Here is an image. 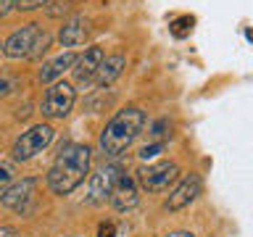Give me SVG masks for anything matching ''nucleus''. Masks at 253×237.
Here are the masks:
<instances>
[{"instance_id":"obj_11","label":"nucleus","mask_w":253,"mask_h":237,"mask_svg":"<svg viewBox=\"0 0 253 237\" xmlns=\"http://www.w3.org/2000/svg\"><path fill=\"white\" fill-rule=\"evenodd\" d=\"M103 55H106V50H103L100 45H90L82 55H77L74 66H71V77H74L77 84L92 82V77H95V71H98V66H100Z\"/></svg>"},{"instance_id":"obj_3","label":"nucleus","mask_w":253,"mask_h":237,"mask_svg":"<svg viewBox=\"0 0 253 237\" xmlns=\"http://www.w3.org/2000/svg\"><path fill=\"white\" fill-rule=\"evenodd\" d=\"M50 32H45L40 24H24L21 29H16L8 35L3 42V55L19 61V58H40L47 47H50Z\"/></svg>"},{"instance_id":"obj_9","label":"nucleus","mask_w":253,"mask_h":237,"mask_svg":"<svg viewBox=\"0 0 253 237\" xmlns=\"http://www.w3.org/2000/svg\"><path fill=\"white\" fill-rule=\"evenodd\" d=\"M37 190V177H24V179H13L3 193H0V205L11 211H27L29 200L35 198Z\"/></svg>"},{"instance_id":"obj_19","label":"nucleus","mask_w":253,"mask_h":237,"mask_svg":"<svg viewBox=\"0 0 253 237\" xmlns=\"http://www.w3.org/2000/svg\"><path fill=\"white\" fill-rule=\"evenodd\" d=\"M69 11H71V3H69V0H53L50 5H45V13L53 16V19H58L61 13H69Z\"/></svg>"},{"instance_id":"obj_27","label":"nucleus","mask_w":253,"mask_h":237,"mask_svg":"<svg viewBox=\"0 0 253 237\" xmlns=\"http://www.w3.org/2000/svg\"><path fill=\"white\" fill-rule=\"evenodd\" d=\"M69 237H77V235H69Z\"/></svg>"},{"instance_id":"obj_22","label":"nucleus","mask_w":253,"mask_h":237,"mask_svg":"<svg viewBox=\"0 0 253 237\" xmlns=\"http://www.w3.org/2000/svg\"><path fill=\"white\" fill-rule=\"evenodd\" d=\"M98 237H116V224L114 221H100L98 224Z\"/></svg>"},{"instance_id":"obj_24","label":"nucleus","mask_w":253,"mask_h":237,"mask_svg":"<svg viewBox=\"0 0 253 237\" xmlns=\"http://www.w3.org/2000/svg\"><path fill=\"white\" fill-rule=\"evenodd\" d=\"M0 237H21L16 227H0Z\"/></svg>"},{"instance_id":"obj_14","label":"nucleus","mask_w":253,"mask_h":237,"mask_svg":"<svg viewBox=\"0 0 253 237\" xmlns=\"http://www.w3.org/2000/svg\"><path fill=\"white\" fill-rule=\"evenodd\" d=\"M126 66V58L122 53H114V55H103V61H100V66L98 71H95V84L98 87H108V84H114L119 77H122V71Z\"/></svg>"},{"instance_id":"obj_23","label":"nucleus","mask_w":253,"mask_h":237,"mask_svg":"<svg viewBox=\"0 0 253 237\" xmlns=\"http://www.w3.org/2000/svg\"><path fill=\"white\" fill-rule=\"evenodd\" d=\"M13 11V0H0V19H5Z\"/></svg>"},{"instance_id":"obj_13","label":"nucleus","mask_w":253,"mask_h":237,"mask_svg":"<svg viewBox=\"0 0 253 237\" xmlns=\"http://www.w3.org/2000/svg\"><path fill=\"white\" fill-rule=\"evenodd\" d=\"M74 61H77V53H61V55H55V58H50L47 63H42V69H40V82L42 84H53V82H58V79L66 74V71H71V66H74Z\"/></svg>"},{"instance_id":"obj_25","label":"nucleus","mask_w":253,"mask_h":237,"mask_svg":"<svg viewBox=\"0 0 253 237\" xmlns=\"http://www.w3.org/2000/svg\"><path fill=\"white\" fill-rule=\"evenodd\" d=\"M166 237H195L193 232H187V229H177V232H169Z\"/></svg>"},{"instance_id":"obj_12","label":"nucleus","mask_w":253,"mask_h":237,"mask_svg":"<svg viewBox=\"0 0 253 237\" xmlns=\"http://www.w3.org/2000/svg\"><path fill=\"white\" fill-rule=\"evenodd\" d=\"M90 37V21L84 16H71V19L58 29V42L63 47H79Z\"/></svg>"},{"instance_id":"obj_20","label":"nucleus","mask_w":253,"mask_h":237,"mask_svg":"<svg viewBox=\"0 0 253 237\" xmlns=\"http://www.w3.org/2000/svg\"><path fill=\"white\" fill-rule=\"evenodd\" d=\"M13 179H16V169H13V163L0 161V190H5Z\"/></svg>"},{"instance_id":"obj_10","label":"nucleus","mask_w":253,"mask_h":237,"mask_svg":"<svg viewBox=\"0 0 253 237\" xmlns=\"http://www.w3.org/2000/svg\"><path fill=\"white\" fill-rule=\"evenodd\" d=\"M108 203L114 205L116 211H132L134 205L140 203L137 185H134V179H132V177H126L124 171L119 174V179L114 182V187H111V193H108Z\"/></svg>"},{"instance_id":"obj_15","label":"nucleus","mask_w":253,"mask_h":237,"mask_svg":"<svg viewBox=\"0 0 253 237\" xmlns=\"http://www.w3.org/2000/svg\"><path fill=\"white\" fill-rule=\"evenodd\" d=\"M193 24H195L193 16H179V19H174L169 24V29L177 40H185V37H190V32H193Z\"/></svg>"},{"instance_id":"obj_2","label":"nucleus","mask_w":253,"mask_h":237,"mask_svg":"<svg viewBox=\"0 0 253 237\" xmlns=\"http://www.w3.org/2000/svg\"><path fill=\"white\" fill-rule=\"evenodd\" d=\"M145 111L137 106H126L103 126L100 137H98V148L106 158H119L134 145V140L140 137V132L145 129Z\"/></svg>"},{"instance_id":"obj_4","label":"nucleus","mask_w":253,"mask_h":237,"mask_svg":"<svg viewBox=\"0 0 253 237\" xmlns=\"http://www.w3.org/2000/svg\"><path fill=\"white\" fill-rule=\"evenodd\" d=\"M53 140H55V129L50 124H35L16 137L13 148H11V158L16 163H24L29 158H35L37 153H42Z\"/></svg>"},{"instance_id":"obj_5","label":"nucleus","mask_w":253,"mask_h":237,"mask_svg":"<svg viewBox=\"0 0 253 237\" xmlns=\"http://www.w3.org/2000/svg\"><path fill=\"white\" fill-rule=\"evenodd\" d=\"M74 100H77L74 84L58 79V82H53L45 90V98L40 103V114L45 118H66L71 114V108H74Z\"/></svg>"},{"instance_id":"obj_1","label":"nucleus","mask_w":253,"mask_h":237,"mask_svg":"<svg viewBox=\"0 0 253 237\" xmlns=\"http://www.w3.org/2000/svg\"><path fill=\"white\" fill-rule=\"evenodd\" d=\"M90 161H92V150L87 145H77V142H66L55 161L47 169V187L53 195H71L74 190L84 182V177L90 174Z\"/></svg>"},{"instance_id":"obj_17","label":"nucleus","mask_w":253,"mask_h":237,"mask_svg":"<svg viewBox=\"0 0 253 237\" xmlns=\"http://www.w3.org/2000/svg\"><path fill=\"white\" fill-rule=\"evenodd\" d=\"M16 90H19V82L8 74H0V100H5L8 95H13Z\"/></svg>"},{"instance_id":"obj_8","label":"nucleus","mask_w":253,"mask_h":237,"mask_svg":"<svg viewBox=\"0 0 253 237\" xmlns=\"http://www.w3.org/2000/svg\"><path fill=\"white\" fill-rule=\"evenodd\" d=\"M122 171H124V169H122L119 163H106V166H100V169L90 177V187H87V198H84V200L92 203V205L106 203L111 187H114V182L119 179V174H122Z\"/></svg>"},{"instance_id":"obj_26","label":"nucleus","mask_w":253,"mask_h":237,"mask_svg":"<svg viewBox=\"0 0 253 237\" xmlns=\"http://www.w3.org/2000/svg\"><path fill=\"white\" fill-rule=\"evenodd\" d=\"M0 55H3V42H0Z\"/></svg>"},{"instance_id":"obj_21","label":"nucleus","mask_w":253,"mask_h":237,"mask_svg":"<svg viewBox=\"0 0 253 237\" xmlns=\"http://www.w3.org/2000/svg\"><path fill=\"white\" fill-rule=\"evenodd\" d=\"M47 0H13L16 11H37V8H45Z\"/></svg>"},{"instance_id":"obj_18","label":"nucleus","mask_w":253,"mask_h":237,"mask_svg":"<svg viewBox=\"0 0 253 237\" xmlns=\"http://www.w3.org/2000/svg\"><path fill=\"white\" fill-rule=\"evenodd\" d=\"M164 148H166V142H153V145H145V148H140V161H153L156 156H161L164 153Z\"/></svg>"},{"instance_id":"obj_16","label":"nucleus","mask_w":253,"mask_h":237,"mask_svg":"<svg viewBox=\"0 0 253 237\" xmlns=\"http://www.w3.org/2000/svg\"><path fill=\"white\" fill-rule=\"evenodd\" d=\"M150 137H156V140H161V142H164V137H171V124L166 121V118L153 121V126H150Z\"/></svg>"},{"instance_id":"obj_7","label":"nucleus","mask_w":253,"mask_h":237,"mask_svg":"<svg viewBox=\"0 0 253 237\" xmlns=\"http://www.w3.org/2000/svg\"><path fill=\"white\" fill-rule=\"evenodd\" d=\"M201 190H203V179L198 177V174H185L182 179L174 182V190L169 193V198H166V203H164V208L166 211H182V208H187L190 203L195 200L198 195H201Z\"/></svg>"},{"instance_id":"obj_6","label":"nucleus","mask_w":253,"mask_h":237,"mask_svg":"<svg viewBox=\"0 0 253 237\" xmlns=\"http://www.w3.org/2000/svg\"><path fill=\"white\" fill-rule=\"evenodd\" d=\"M179 179V166L174 161H156L137 169V182L148 193H164Z\"/></svg>"}]
</instances>
